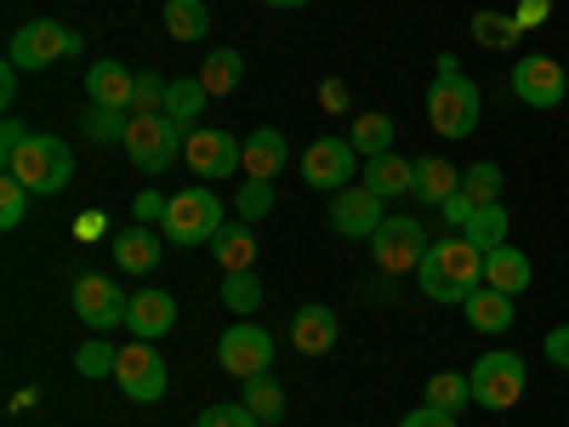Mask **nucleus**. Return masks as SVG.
Returning <instances> with one entry per match:
<instances>
[{"mask_svg":"<svg viewBox=\"0 0 569 427\" xmlns=\"http://www.w3.org/2000/svg\"><path fill=\"white\" fill-rule=\"evenodd\" d=\"M194 427H262V421L251 416V405H211V410H200Z\"/></svg>","mask_w":569,"mask_h":427,"instance_id":"nucleus-41","label":"nucleus"},{"mask_svg":"<svg viewBox=\"0 0 569 427\" xmlns=\"http://www.w3.org/2000/svg\"><path fill=\"white\" fill-rule=\"evenodd\" d=\"M246 405H251L257 421H279V416H284V388L262 370V376H251V383H246Z\"/></svg>","mask_w":569,"mask_h":427,"instance_id":"nucleus-35","label":"nucleus"},{"mask_svg":"<svg viewBox=\"0 0 569 427\" xmlns=\"http://www.w3.org/2000/svg\"><path fill=\"white\" fill-rule=\"evenodd\" d=\"M461 308H467V325L485 330V337H501V330H512V319H518L512 297L507 291H490V285H479V291H472Z\"/></svg>","mask_w":569,"mask_h":427,"instance_id":"nucleus-23","label":"nucleus"},{"mask_svg":"<svg viewBox=\"0 0 569 427\" xmlns=\"http://www.w3.org/2000/svg\"><path fill=\"white\" fill-rule=\"evenodd\" d=\"M114 383H120L126 399H137V405H160L166 388H171V370H166V359L154 354V342H137V337H131V342L120 348Z\"/></svg>","mask_w":569,"mask_h":427,"instance_id":"nucleus-11","label":"nucleus"},{"mask_svg":"<svg viewBox=\"0 0 569 427\" xmlns=\"http://www.w3.org/2000/svg\"><path fill=\"white\" fill-rule=\"evenodd\" d=\"M485 285L490 291H507V297H525L536 285V262L518 246H496V251H485Z\"/></svg>","mask_w":569,"mask_h":427,"instance_id":"nucleus-18","label":"nucleus"},{"mask_svg":"<svg viewBox=\"0 0 569 427\" xmlns=\"http://www.w3.org/2000/svg\"><path fill=\"white\" fill-rule=\"evenodd\" d=\"M217 365L228 376H240V383H251V376H262L273 365V337H268L262 325H251V319L228 325L222 337H217Z\"/></svg>","mask_w":569,"mask_h":427,"instance_id":"nucleus-12","label":"nucleus"},{"mask_svg":"<svg viewBox=\"0 0 569 427\" xmlns=\"http://www.w3.org/2000/svg\"><path fill=\"white\" fill-rule=\"evenodd\" d=\"M23 142H29V126L7 115V120H0V166H7V160H12L18 149H23Z\"/></svg>","mask_w":569,"mask_h":427,"instance_id":"nucleus-42","label":"nucleus"},{"mask_svg":"<svg viewBox=\"0 0 569 427\" xmlns=\"http://www.w3.org/2000/svg\"><path fill=\"white\" fill-rule=\"evenodd\" d=\"M206 98H211V91H206V80H200V75H194V80H188V75H171L166 115H171L182 131H194V126H200V115H206Z\"/></svg>","mask_w":569,"mask_h":427,"instance_id":"nucleus-26","label":"nucleus"},{"mask_svg":"<svg viewBox=\"0 0 569 427\" xmlns=\"http://www.w3.org/2000/svg\"><path fill=\"white\" fill-rule=\"evenodd\" d=\"M0 171H12L29 195H63L69 177H74V149L63 137H46V131H29L23 149L0 166Z\"/></svg>","mask_w":569,"mask_h":427,"instance_id":"nucleus-4","label":"nucleus"},{"mask_svg":"<svg viewBox=\"0 0 569 427\" xmlns=\"http://www.w3.org/2000/svg\"><path fill=\"white\" fill-rule=\"evenodd\" d=\"M80 46H86V34H74L69 23L34 18V23H23V29L12 34L7 63H12V69H52V63H63V58H80Z\"/></svg>","mask_w":569,"mask_h":427,"instance_id":"nucleus-5","label":"nucleus"},{"mask_svg":"<svg viewBox=\"0 0 569 427\" xmlns=\"http://www.w3.org/2000/svg\"><path fill=\"white\" fill-rule=\"evenodd\" d=\"M74 228H80V234H86V240H91V234H103V211H86V217H80V222H74Z\"/></svg>","mask_w":569,"mask_h":427,"instance_id":"nucleus-50","label":"nucleus"},{"mask_svg":"<svg viewBox=\"0 0 569 427\" xmlns=\"http://www.w3.org/2000/svg\"><path fill=\"white\" fill-rule=\"evenodd\" d=\"M246 160V137H228L222 126H194L182 137V166L194 171L200 182H222L233 177Z\"/></svg>","mask_w":569,"mask_h":427,"instance_id":"nucleus-8","label":"nucleus"},{"mask_svg":"<svg viewBox=\"0 0 569 427\" xmlns=\"http://www.w3.org/2000/svg\"><path fill=\"white\" fill-rule=\"evenodd\" d=\"M365 188H370V195H382V200L410 195V188H416V160H399V155L365 160Z\"/></svg>","mask_w":569,"mask_h":427,"instance_id":"nucleus-25","label":"nucleus"},{"mask_svg":"<svg viewBox=\"0 0 569 427\" xmlns=\"http://www.w3.org/2000/svg\"><path fill=\"white\" fill-rule=\"evenodd\" d=\"M512 18H518V29H525V34H536V29L552 18V0H518Z\"/></svg>","mask_w":569,"mask_h":427,"instance_id":"nucleus-43","label":"nucleus"},{"mask_svg":"<svg viewBox=\"0 0 569 427\" xmlns=\"http://www.w3.org/2000/svg\"><path fill=\"white\" fill-rule=\"evenodd\" d=\"M427 228H421V217H388L382 228L370 234V257H376V268L382 274H416L421 268V257H427Z\"/></svg>","mask_w":569,"mask_h":427,"instance_id":"nucleus-9","label":"nucleus"},{"mask_svg":"<svg viewBox=\"0 0 569 427\" xmlns=\"http://www.w3.org/2000/svg\"><path fill=\"white\" fill-rule=\"evenodd\" d=\"M171 325H177V297H171V291H137V297H131V308H126V330H131L137 342L166 337Z\"/></svg>","mask_w":569,"mask_h":427,"instance_id":"nucleus-17","label":"nucleus"},{"mask_svg":"<svg viewBox=\"0 0 569 427\" xmlns=\"http://www.w3.org/2000/svg\"><path fill=\"white\" fill-rule=\"evenodd\" d=\"M501 188H507V171L496 160H479V166L461 171V195L472 200V211H479V206H501Z\"/></svg>","mask_w":569,"mask_h":427,"instance_id":"nucleus-29","label":"nucleus"},{"mask_svg":"<svg viewBox=\"0 0 569 427\" xmlns=\"http://www.w3.org/2000/svg\"><path fill=\"white\" fill-rule=\"evenodd\" d=\"M563 91H569V80H563V63L558 58L530 52V58L512 63V98L525 103V109H558Z\"/></svg>","mask_w":569,"mask_h":427,"instance_id":"nucleus-13","label":"nucleus"},{"mask_svg":"<svg viewBox=\"0 0 569 427\" xmlns=\"http://www.w3.org/2000/svg\"><path fill=\"white\" fill-rule=\"evenodd\" d=\"M472 40L479 46H490V52H507V46H518L525 40V29H518V18H507V12H472Z\"/></svg>","mask_w":569,"mask_h":427,"instance_id":"nucleus-31","label":"nucleus"},{"mask_svg":"<svg viewBox=\"0 0 569 427\" xmlns=\"http://www.w3.org/2000/svg\"><path fill=\"white\" fill-rule=\"evenodd\" d=\"M233 211H240V222H257V217H268V211H273V182H257V177H246V188H240V200H233Z\"/></svg>","mask_w":569,"mask_h":427,"instance_id":"nucleus-40","label":"nucleus"},{"mask_svg":"<svg viewBox=\"0 0 569 427\" xmlns=\"http://www.w3.org/2000/svg\"><path fill=\"white\" fill-rule=\"evenodd\" d=\"M319 98H325V109H348V91H342V80H325Z\"/></svg>","mask_w":569,"mask_h":427,"instance_id":"nucleus-48","label":"nucleus"},{"mask_svg":"<svg viewBox=\"0 0 569 427\" xmlns=\"http://www.w3.org/2000/svg\"><path fill=\"white\" fill-rule=\"evenodd\" d=\"M126 308H131V297L120 291V279H109V274H80V279H74V314H80L91 330L126 325Z\"/></svg>","mask_w":569,"mask_h":427,"instance_id":"nucleus-14","label":"nucleus"},{"mask_svg":"<svg viewBox=\"0 0 569 427\" xmlns=\"http://www.w3.org/2000/svg\"><path fill=\"white\" fill-rule=\"evenodd\" d=\"M262 7H279V12H291V7H308V0H262Z\"/></svg>","mask_w":569,"mask_h":427,"instance_id":"nucleus-51","label":"nucleus"},{"mask_svg":"<svg viewBox=\"0 0 569 427\" xmlns=\"http://www.w3.org/2000/svg\"><path fill=\"white\" fill-rule=\"evenodd\" d=\"M467 383H472V405H485V410H512L518 399H525V383H530V365L518 359V354H479V365L467 370Z\"/></svg>","mask_w":569,"mask_h":427,"instance_id":"nucleus-7","label":"nucleus"},{"mask_svg":"<svg viewBox=\"0 0 569 427\" xmlns=\"http://www.w3.org/2000/svg\"><path fill=\"white\" fill-rule=\"evenodd\" d=\"M399 427H456V416H450V410H439V405H416Z\"/></svg>","mask_w":569,"mask_h":427,"instance_id":"nucleus-45","label":"nucleus"},{"mask_svg":"<svg viewBox=\"0 0 569 427\" xmlns=\"http://www.w3.org/2000/svg\"><path fill=\"white\" fill-rule=\"evenodd\" d=\"M410 195L421 206H445V200L461 195V171L445 155H427V160H416V188H410Z\"/></svg>","mask_w":569,"mask_h":427,"instance_id":"nucleus-22","label":"nucleus"},{"mask_svg":"<svg viewBox=\"0 0 569 427\" xmlns=\"http://www.w3.org/2000/svg\"><path fill=\"white\" fill-rule=\"evenodd\" d=\"M131 91H137V75L126 63H91L86 69V98L98 103V109H126L131 115Z\"/></svg>","mask_w":569,"mask_h":427,"instance_id":"nucleus-20","label":"nucleus"},{"mask_svg":"<svg viewBox=\"0 0 569 427\" xmlns=\"http://www.w3.org/2000/svg\"><path fill=\"white\" fill-rule=\"evenodd\" d=\"M166 34L171 40H200V34H211V12L200 0H166Z\"/></svg>","mask_w":569,"mask_h":427,"instance_id":"nucleus-32","label":"nucleus"},{"mask_svg":"<svg viewBox=\"0 0 569 427\" xmlns=\"http://www.w3.org/2000/svg\"><path fill=\"white\" fill-rule=\"evenodd\" d=\"M222 308H233L240 319H251L262 308V279L246 268V274H222Z\"/></svg>","mask_w":569,"mask_h":427,"instance_id":"nucleus-34","label":"nucleus"},{"mask_svg":"<svg viewBox=\"0 0 569 427\" xmlns=\"http://www.w3.org/2000/svg\"><path fill=\"white\" fill-rule=\"evenodd\" d=\"M166 98H171V80L166 75H137L131 115H166Z\"/></svg>","mask_w":569,"mask_h":427,"instance_id":"nucleus-39","label":"nucleus"},{"mask_svg":"<svg viewBox=\"0 0 569 427\" xmlns=\"http://www.w3.org/2000/svg\"><path fill=\"white\" fill-rule=\"evenodd\" d=\"M479 115H485V98H479V86H472L456 63V52L439 58V80L427 86V126H433L445 142H461L479 131Z\"/></svg>","mask_w":569,"mask_h":427,"instance_id":"nucleus-2","label":"nucleus"},{"mask_svg":"<svg viewBox=\"0 0 569 427\" xmlns=\"http://www.w3.org/2000/svg\"><path fill=\"white\" fill-rule=\"evenodd\" d=\"M353 171H359V149L348 137H313L308 155H302V182L319 188V195H342L353 188Z\"/></svg>","mask_w":569,"mask_h":427,"instance_id":"nucleus-10","label":"nucleus"},{"mask_svg":"<svg viewBox=\"0 0 569 427\" xmlns=\"http://www.w3.org/2000/svg\"><path fill=\"white\" fill-rule=\"evenodd\" d=\"M337 337H342V325H337V314H330L325 302L297 308V319H291V348H297L302 359L330 354V348H337Z\"/></svg>","mask_w":569,"mask_h":427,"instance_id":"nucleus-16","label":"nucleus"},{"mask_svg":"<svg viewBox=\"0 0 569 427\" xmlns=\"http://www.w3.org/2000/svg\"><path fill=\"white\" fill-rule=\"evenodd\" d=\"M222 200L211 182H194V188H177L166 200V217H160V234L171 246H211L217 228H222Z\"/></svg>","mask_w":569,"mask_h":427,"instance_id":"nucleus-3","label":"nucleus"},{"mask_svg":"<svg viewBox=\"0 0 569 427\" xmlns=\"http://www.w3.org/2000/svg\"><path fill=\"white\" fill-rule=\"evenodd\" d=\"M114 365H120V348H109V342H80V354H74V370L86 376V383L114 376Z\"/></svg>","mask_w":569,"mask_h":427,"instance_id":"nucleus-37","label":"nucleus"},{"mask_svg":"<svg viewBox=\"0 0 569 427\" xmlns=\"http://www.w3.org/2000/svg\"><path fill=\"white\" fill-rule=\"evenodd\" d=\"M388 222V211H382V195H370V188L359 182V188H342L337 200H330V228L342 234V240H370L376 228Z\"/></svg>","mask_w":569,"mask_h":427,"instance_id":"nucleus-15","label":"nucleus"},{"mask_svg":"<svg viewBox=\"0 0 569 427\" xmlns=\"http://www.w3.org/2000/svg\"><path fill=\"white\" fill-rule=\"evenodd\" d=\"M541 354H547V359H552L558 370H569V325H552V330H547Z\"/></svg>","mask_w":569,"mask_h":427,"instance_id":"nucleus-44","label":"nucleus"},{"mask_svg":"<svg viewBox=\"0 0 569 427\" xmlns=\"http://www.w3.org/2000/svg\"><path fill=\"white\" fill-rule=\"evenodd\" d=\"M80 126H86V137H91V142H126L131 115H126V109H98V103H91Z\"/></svg>","mask_w":569,"mask_h":427,"instance_id":"nucleus-36","label":"nucleus"},{"mask_svg":"<svg viewBox=\"0 0 569 427\" xmlns=\"http://www.w3.org/2000/svg\"><path fill=\"white\" fill-rule=\"evenodd\" d=\"M416 279H421V297H427V302L461 308V302L485 285V251L472 246L467 234H445L439 246H427Z\"/></svg>","mask_w":569,"mask_h":427,"instance_id":"nucleus-1","label":"nucleus"},{"mask_svg":"<svg viewBox=\"0 0 569 427\" xmlns=\"http://www.w3.org/2000/svg\"><path fill=\"white\" fill-rule=\"evenodd\" d=\"M421 399L456 416V410H467V405H472V383H467L461 370H439V376H427V394H421Z\"/></svg>","mask_w":569,"mask_h":427,"instance_id":"nucleus-33","label":"nucleus"},{"mask_svg":"<svg viewBox=\"0 0 569 427\" xmlns=\"http://www.w3.org/2000/svg\"><path fill=\"white\" fill-rule=\"evenodd\" d=\"M211 257L222 262V274H246L251 262H257V234H251V222H222L217 228V240H211Z\"/></svg>","mask_w":569,"mask_h":427,"instance_id":"nucleus-24","label":"nucleus"},{"mask_svg":"<svg viewBox=\"0 0 569 427\" xmlns=\"http://www.w3.org/2000/svg\"><path fill=\"white\" fill-rule=\"evenodd\" d=\"M18 75H23V69H12V63L0 69V103H12V98H18Z\"/></svg>","mask_w":569,"mask_h":427,"instance_id":"nucleus-49","label":"nucleus"},{"mask_svg":"<svg viewBox=\"0 0 569 427\" xmlns=\"http://www.w3.org/2000/svg\"><path fill=\"white\" fill-rule=\"evenodd\" d=\"M393 120L382 115V109H370V115H359L353 120V131H348V142L359 149V160H376V155H393Z\"/></svg>","mask_w":569,"mask_h":427,"instance_id":"nucleus-27","label":"nucleus"},{"mask_svg":"<svg viewBox=\"0 0 569 427\" xmlns=\"http://www.w3.org/2000/svg\"><path fill=\"white\" fill-rule=\"evenodd\" d=\"M160 257H166V234H154V228H126L120 240H114V262L126 268V274H154L160 268Z\"/></svg>","mask_w":569,"mask_h":427,"instance_id":"nucleus-21","label":"nucleus"},{"mask_svg":"<svg viewBox=\"0 0 569 427\" xmlns=\"http://www.w3.org/2000/svg\"><path fill=\"white\" fill-rule=\"evenodd\" d=\"M439 211H445V222H450V228H467V217H472V200H467V195H456V200H445Z\"/></svg>","mask_w":569,"mask_h":427,"instance_id":"nucleus-47","label":"nucleus"},{"mask_svg":"<svg viewBox=\"0 0 569 427\" xmlns=\"http://www.w3.org/2000/svg\"><path fill=\"white\" fill-rule=\"evenodd\" d=\"M182 126L171 120V115H131V126H126V160L142 171V177H154V171H166L177 155H182Z\"/></svg>","mask_w":569,"mask_h":427,"instance_id":"nucleus-6","label":"nucleus"},{"mask_svg":"<svg viewBox=\"0 0 569 427\" xmlns=\"http://www.w3.org/2000/svg\"><path fill=\"white\" fill-rule=\"evenodd\" d=\"M284 160H291V142H284V131L257 126V131L246 137V160H240V171L257 177V182H273V177L284 171Z\"/></svg>","mask_w":569,"mask_h":427,"instance_id":"nucleus-19","label":"nucleus"},{"mask_svg":"<svg viewBox=\"0 0 569 427\" xmlns=\"http://www.w3.org/2000/svg\"><path fill=\"white\" fill-rule=\"evenodd\" d=\"M507 228H512V217H507V206H479L467 217V240L479 246V251H496V246H507Z\"/></svg>","mask_w":569,"mask_h":427,"instance_id":"nucleus-30","label":"nucleus"},{"mask_svg":"<svg viewBox=\"0 0 569 427\" xmlns=\"http://www.w3.org/2000/svg\"><path fill=\"white\" fill-rule=\"evenodd\" d=\"M131 211H137L142 222H160V217H166V195H137Z\"/></svg>","mask_w":569,"mask_h":427,"instance_id":"nucleus-46","label":"nucleus"},{"mask_svg":"<svg viewBox=\"0 0 569 427\" xmlns=\"http://www.w3.org/2000/svg\"><path fill=\"white\" fill-rule=\"evenodd\" d=\"M200 80H206L211 98H228V91H240V80H246V58L233 52V46H217V52L200 63Z\"/></svg>","mask_w":569,"mask_h":427,"instance_id":"nucleus-28","label":"nucleus"},{"mask_svg":"<svg viewBox=\"0 0 569 427\" xmlns=\"http://www.w3.org/2000/svg\"><path fill=\"white\" fill-rule=\"evenodd\" d=\"M29 188L12 177V171H0V228H18L23 217H29Z\"/></svg>","mask_w":569,"mask_h":427,"instance_id":"nucleus-38","label":"nucleus"}]
</instances>
